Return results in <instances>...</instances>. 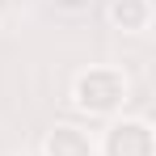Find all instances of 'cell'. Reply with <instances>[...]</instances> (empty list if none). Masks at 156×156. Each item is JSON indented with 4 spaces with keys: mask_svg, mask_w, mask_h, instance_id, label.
<instances>
[{
    "mask_svg": "<svg viewBox=\"0 0 156 156\" xmlns=\"http://www.w3.org/2000/svg\"><path fill=\"white\" fill-rule=\"evenodd\" d=\"M131 84L118 68H89L72 80V105L89 118H114L127 105Z\"/></svg>",
    "mask_w": 156,
    "mask_h": 156,
    "instance_id": "obj_1",
    "label": "cell"
},
{
    "mask_svg": "<svg viewBox=\"0 0 156 156\" xmlns=\"http://www.w3.org/2000/svg\"><path fill=\"white\" fill-rule=\"evenodd\" d=\"M42 156H97V139L76 122H55L42 139Z\"/></svg>",
    "mask_w": 156,
    "mask_h": 156,
    "instance_id": "obj_3",
    "label": "cell"
},
{
    "mask_svg": "<svg viewBox=\"0 0 156 156\" xmlns=\"http://www.w3.org/2000/svg\"><path fill=\"white\" fill-rule=\"evenodd\" d=\"M97 156H156V135L144 118H114L97 139Z\"/></svg>",
    "mask_w": 156,
    "mask_h": 156,
    "instance_id": "obj_2",
    "label": "cell"
},
{
    "mask_svg": "<svg viewBox=\"0 0 156 156\" xmlns=\"http://www.w3.org/2000/svg\"><path fill=\"white\" fill-rule=\"evenodd\" d=\"M63 13H80V9H89V0H55Z\"/></svg>",
    "mask_w": 156,
    "mask_h": 156,
    "instance_id": "obj_5",
    "label": "cell"
},
{
    "mask_svg": "<svg viewBox=\"0 0 156 156\" xmlns=\"http://www.w3.org/2000/svg\"><path fill=\"white\" fill-rule=\"evenodd\" d=\"M105 17H110V26L122 30V34H144L152 26V0H110Z\"/></svg>",
    "mask_w": 156,
    "mask_h": 156,
    "instance_id": "obj_4",
    "label": "cell"
}]
</instances>
